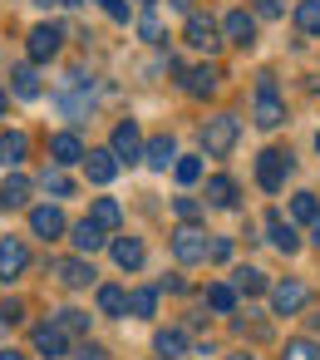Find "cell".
Wrapping results in <instances>:
<instances>
[{
  "instance_id": "1",
  "label": "cell",
  "mask_w": 320,
  "mask_h": 360,
  "mask_svg": "<svg viewBox=\"0 0 320 360\" xmlns=\"http://www.w3.org/2000/svg\"><path fill=\"white\" fill-rule=\"evenodd\" d=\"M236 139H241V119L236 114H217V119L202 124V153L207 158H227L236 148Z\"/></svg>"
},
{
  "instance_id": "2",
  "label": "cell",
  "mask_w": 320,
  "mask_h": 360,
  "mask_svg": "<svg viewBox=\"0 0 320 360\" xmlns=\"http://www.w3.org/2000/svg\"><path fill=\"white\" fill-rule=\"evenodd\" d=\"M256 129H281L286 124V104L276 89V75H256V109H251Z\"/></svg>"
},
{
  "instance_id": "3",
  "label": "cell",
  "mask_w": 320,
  "mask_h": 360,
  "mask_svg": "<svg viewBox=\"0 0 320 360\" xmlns=\"http://www.w3.org/2000/svg\"><path fill=\"white\" fill-rule=\"evenodd\" d=\"M207 252H212V242H207V232H202L197 222H182V227L173 232V257H178L182 266H197V262H207Z\"/></svg>"
},
{
  "instance_id": "4",
  "label": "cell",
  "mask_w": 320,
  "mask_h": 360,
  "mask_svg": "<svg viewBox=\"0 0 320 360\" xmlns=\"http://www.w3.org/2000/svg\"><path fill=\"white\" fill-rule=\"evenodd\" d=\"M291 153H281V148H266L261 158H256V183H261V193H281L286 188V178H291Z\"/></svg>"
},
{
  "instance_id": "5",
  "label": "cell",
  "mask_w": 320,
  "mask_h": 360,
  "mask_svg": "<svg viewBox=\"0 0 320 360\" xmlns=\"http://www.w3.org/2000/svg\"><path fill=\"white\" fill-rule=\"evenodd\" d=\"M182 40L192 45V50H202V55H217V45H227L222 40V25L212 20V15H187V30H182Z\"/></svg>"
},
{
  "instance_id": "6",
  "label": "cell",
  "mask_w": 320,
  "mask_h": 360,
  "mask_svg": "<svg viewBox=\"0 0 320 360\" xmlns=\"http://www.w3.org/2000/svg\"><path fill=\"white\" fill-rule=\"evenodd\" d=\"M178 79H182V94H192V99H207V94L222 89V70H217V65H192V70H182Z\"/></svg>"
},
{
  "instance_id": "7",
  "label": "cell",
  "mask_w": 320,
  "mask_h": 360,
  "mask_svg": "<svg viewBox=\"0 0 320 360\" xmlns=\"http://www.w3.org/2000/svg\"><path fill=\"white\" fill-rule=\"evenodd\" d=\"M305 301H310V291H305V281H295V276H286V281L271 286V311H276V316H295Z\"/></svg>"
},
{
  "instance_id": "8",
  "label": "cell",
  "mask_w": 320,
  "mask_h": 360,
  "mask_svg": "<svg viewBox=\"0 0 320 360\" xmlns=\"http://www.w3.org/2000/svg\"><path fill=\"white\" fill-rule=\"evenodd\" d=\"M222 40L251 50V45H256V15H246V11H227V15H222Z\"/></svg>"
},
{
  "instance_id": "9",
  "label": "cell",
  "mask_w": 320,
  "mask_h": 360,
  "mask_svg": "<svg viewBox=\"0 0 320 360\" xmlns=\"http://www.w3.org/2000/svg\"><path fill=\"white\" fill-rule=\"evenodd\" d=\"M60 50H65V25H35V30H30V60H35V65L55 60Z\"/></svg>"
},
{
  "instance_id": "10",
  "label": "cell",
  "mask_w": 320,
  "mask_h": 360,
  "mask_svg": "<svg viewBox=\"0 0 320 360\" xmlns=\"http://www.w3.org/2000/svg\"><path fill=\"white\" fill-rule=\"evenodd\" d=\"M109 148L119 153V163H138V158H143V134H138V124H133V119H124V124L114 129Z\"/></svg>"
},
{
  "instance_id": "11",
  "label": "cell",
  "mask_w": 320,
  "mask_h": 360,
  "mask_svg": "<svg viewBox=\"0 0 320 360\" xmlns=\"http://www.w3.org/2000/svg\"><path fill=\"white\" fill-rule=\"evenodd\" d=\"M30 232L45 237V242H55V237L69 232V222H65V212H60L55 202H45V207H30Z\"/></svg>"
},
{
  "instance_id": "12",
  "label": "cell",
  "mask_w": 320,
  "mask_h": 360,
  "mask_svg": "<svg viewBox=\"0 0 320 360\" xmlns=\"http://www.w3.org/2000/svg\"><path fill=\"white\" fill-rule=\"evenodd\" d=\"M25 266H30V247L20 237H6L0 242V281H15Z\"/></svg>"
},
{
  "instance_id": "13",
  "label": "cell",
  "mask_w": 320,
  "mask_h": 360,
  "mask_svg": "<svg viewBox=\"0 0 320 360\" xmlns=\"http://www.w3.org/2000/svg\"><path fill=\"white\" fill-rule=\"evenodd\" d=\"M84 168H89V183H99V188H109L114 178H119V153L114 148H89V158H84Z\"/></svg>"
},
{
  "instance_id": "14",
  "label": "cell",
  "mask_w": 320,
  "mask_h": 360,
  "mask_svg": "<svg viewBox=\"0 0 320 360\" xmlns=\"http://www.w3.org/2000/svg\"><path fill=\"white\" fill-rule=\"evenodd\" d=\"M266 237H271V247L286 252V257L300 252V232H295V222H286L281 212H266Z\"/></svg>"
},
{
  "instance_id": "15",
  "label": "cell",
  "mask_w": 320,
  "mask_h": 360,
  "mask_svg": "<svg viewBox=\"0 0 320 360\" xmlns=\"http://www.w3.org/2000/svg\"><path fill=\"white\" fill-rule=\"evenodd\" d=\"M55 266V276L69 286V291H84V286H94V266L84 262V257H65V262H50Z\"/></svg>"
},
{
  "instance_id": "16",
  "label": "cell",
  "mask_w": 320,
  "mask_h": 360,
  "mask_svg": "<svg viewBox=\"0 0 320 360\" xmlns=\"http://www.w3.org/2000/svg\"><path fill=\"white\" fill-rule=\"evenodd\" d=\"M30 345H35L45 360H60V355L69 350V335H65V330L50 321V326H35V330H30Z\"/></svg>"
},
{
  "instance_id": "17",
  "label": "cell",
  "mask_w": 320,
  "mask_h": 360,
  "mask_svg": "<svg viewBox=\"0 0 320 360\" xmlns=\"http://www.w3.org/2000/svg\"><path fill=\"white\" fill-rule=\"evenodd\" d=\"M50 158H55V168H69V163H84L89 153H84L79 134H55L50 139Z\"/></svg>"
},
{
  "instance_id": "18",
  "label": "cell",
  "mask_w": 320,
  "mask_h": 360,
  "mask_svg": "<svg viewBox=\"0 0 320 360\" xmlns=\"http://www.w3.org/2000/svg\"><path fill=\"white\" fill-rule=\"evenodd\" d=\"M143 163L158 168V173H168V163H178V143H173V134L148 139V143H143Z\"/></svg>"
},
{
  "instance_id": "19",
  "label": "cell",
  "mask_w": 320,
  "mask_h": 360,
  "mask_svg": "<svg viewBox=\"0 0 320 360\" xmlns=\"http://www.w3.org/2000/svg\"><path fill=\"white\" fill-rule=\"evenodd\" d=\"M236 198H241V188H236V178H227V173H217V178H207V202H212V207H222V212H232V207H236Z\"/></svg>"
},
{
  "instance_id": "20",
  "label": "cell",
  "mask_w": 320,
  "mask_h": 360,
  "mask_svg": "<svg viewBox=\"0 0 320 360\" xmlns=\"http://www.w3.org/2000/svg\"><path fill=\"white\" fill-rule=\"evenodd\" d=\"M69 242H74V252H79V257H94V252L104 247V227L84 217V222H74V227H69Z\"/></svg>"
},
{
  "instance_id": "21",
  "label": "cell",
  "mask_w": 320,
  "mask_h": 360,
  "mask_svg": "<svg viewBox=\"0 0 320 360\" xmlns=\"http://www.w3.org/2000/svg\"><path fill=\"white\" fill-rule=\"evenodd\" d=\"M25 153H30V134H20V129L0 134V163H6V168H20Z\"/></svg>"
},
{
  "instance_id": "22",
  "label": "cell",
  "mask_w": 320,
  "mask_h": 360,
  "mask_svg": "<svg viewBox=\"0 0 320 360\" xmlns=\"http://www.w3.org/2000/svg\"><path fill=\"white\" fill-rule=\"evenodd\" d=\"M11 94H15V99H40V75H35V60L11 70Z\"/></svg>"
},
{
  "instance_id": "23",
  "label": "cell",
  "mask_w": 320,
  "mask_h": 360,
  "mask_svg": "<svg viewBox=\"0 0 320 360\" xmlns=\"http://www.w3.org/2000/svg\"><path fill=\"white\" fill-rule=\"evenodd\" d=\"M114 262H119L124 271H138V266L148 262V247H143L138 237H119V242H114Z\"/></svg>"
},
{
  "instance_id": "24",
  "label": "cell",
  "mask_w": 320,
  "mask_h": 360,
  "mask_svg": "<svg viewBox=\"0 0 320 360\" xmlns=\"http://www.w3.org/2000/svg\"><path fill=\"white\" fill-rule=\"evenodd\" d=\"M232 286H236V296H261V291H271V281H266L261 266H236V271H232Z\"/></svg>"
},
{
  "instance_id": "25",
  "label": "cell",
  "mask_w": 320,
  "mask_h": 360,
  "mask_svg": "<svg viewBox=\"0 0 320 360\" xmlns=\"http://www.w3.org/2000/svg\"><path fill=\"white\" fill-rule=\"evenodd\" d=\"M207 311L232 316V311H236V286H232V281H212V286H207Z\"/></svg>"
},
{
  "instance_id": "26",
  "label": "cell",
  "mask_w": 320,
  "mask_h": 360,
  "mask_svg": "<svg viewBox=\"0 0 320 360\" xmlns=\"http://www.w3.org/2000/svg\"><path fill=\"white\" fill-rule=\"evenodd\" d=\"M25 202H30V178L11 173L6 183H0V207H25Z\"/></svg>"
},
{
  "instance_id": "27",
  "label": "cell",
  "mask_w": 320,
  "mask_h": 360,
  "mask_svg": "<svg viewBox=\"0 0 320 360\" xmlns=\"http://www.w3.org/2000/svg\"><path fill=\"white\" fill-rule=\"evenodd\" d=\"M153 345H158V355H163V360H173V355H187V330L168 326V330H158V335H153Z\"/></svg>"
},
{
  "instance_id": "28",
  "label": "cell",
  "mask_w": 320,
  "mask_h": 360,
  "mask_svg": "<svg viewBox=\"0 0 320 360\" xmlns=\"http://www.w3.org/2000/svg\"><path fill=\"white\" fill-rule=\"evenodd\" d=\"M89 222H99L104 232H114V227L124 222V212H119V202H114V198H94V207H89Z\"/></svg>"
},
{
  "instance_id": "29",
  "label": "cell",
  "mask_w": 320,
  "mask_h": 360,
  "mask_svg": "<svg viewBox=\"0 0 320 360\" xmlns=\"http://www.w3.org/2000/svg\"><path fill=\"white\" fill-rule=\"evenodd\" d=\"M153 311H158V286H138V291H128V316L148 321Z\"/></svg>"
},
{
  "instance_id": "30",
  "label": "cell",
  "mask_w": 320,
  "mask_h": 360,
  "mask_svg": "<svg viewBox=\"0 0 320 360\" xmlns=\"http://www.w3.org/2000/svg\"><path fill=\"white\" fill-rule=\"evenodd\" d=\"M55 326H60L65 335H89V311H79V306H65V311H55Z\"/></svg>"
},
{
  "instance_id": "31",
  "label": "cell",
  "mask_w": 320,
  "mask_h": 360,
  "mask_svg": "<svg viewBox=\"0 0 320 360\" xmlns=\"http://www.w3.org/2000/svg\"><path fill=\"white\" fill-rule=\"evenodd\" d=\"M295 30L300 35H320V0H300V6H295Z\"/></svg>"
},
{
  "instance_id": "32",
  "label": "cell",
  "mask_w": 320,
  "mask_h": 360,
  "mask_svg": "<svg viewBox=\"0 0 320 360\" xmlns=\"http://www.w3.org/2000/svg\"><path fill=\"white\" fill-rule=\"evenodd\" d=\"M40 188L55 193V198H74V178H69L65 168H45V173H40Z\"/></svg>"
},
{
  "instance_id": "33",
  "label": "cell",
  "mask_w": 320,
  "mask_h": 360,
  "mask_svg": "<svg viewBox=\"0 0 320 360\" xmlns=\"http://www.w3.org/2000/svg\"><path fill=\"white\" fill-rule=\"evenodd\" d=\"M99 311L104 316H128V291L124 286H99Z\"/></svg>"
},
{
  "instance_id": "34",
  "label": "cell",
  "mask_w": 320,
  "mask_h": 360,
  "mask_svg": "<svg viewBox=\"0 0 320 360\" xmlns=\"http://www.w3.org/2000/svg\"><path fill=\"white\" fill-rule=\"evenodd\" d=\"M173 178H178L182 188H192V183L202 178V158H197V153H182V158L173 163Z\"/></svg>"
},
{
  "instance_id": "35",
  "label": "cell",
  "mask_w": 320,
  "mask_h": 360,
  "mask_svg": "<svg viewBox=\"0 0 320 360\" xmlns=\"http://www.w3.org/2000/svg\"><path fill=\"white\" fill-rule=\"evenodd\" d=\"M281 360H320V340L295 335V340H286V355H281Z\"/></svg>"
},
{
  "instance_id": "36",
  "label": "cell",
  "mask_w": 320,
  "mask_h": 360,
  "mask_svg": "<svg viewBox=\"0 0 320 360\" xmlns=\"http://www.w3.org/2000/svg\"><path fill=\"white\" fill-rule=\"evenodd\" d=\"M138 40H143V45H163V20H158V11H143V15H138Z\"/></svg>"
},
{
  "instance_id": "37",
  "label": "cell",
  "mask_w": 320,
  "mask_h": 360,
  "mask_svg": "<svg viewBox=\"0 0 320 360\" xmlns=\"http://www.w3.org/2000/svg\"><path fill=\"white\" fill-rule=\"evenodd\" d=\"M291 217H295V222H315V217H320L315 193H295V198H291Z\"/></svg>"
},
{
  "instance_id": "38",
  "label": "cell",
  "mask_w": 320,
  "mask_h": 360,
  "mask_svg": "<svg viewBox=\"0 0 320 360\" xmlns=\"http://www.w3.org/2000/svg\"><path fill=\"white\" fill-rule=\"evenodd\" d=\"M173 207H178V217H182V222H197V217H202V202H197V198H178Z\"/></svg>"
},
{
  "instance_id": "39",
  "label": "cell",
  "mask_w": 320,
  "mask_h": 360,
  "mask_svg": "<svg viewBox=\"0 0 320 360\" xmlns=\"http://www.w3.org/2000/svg\"><path fill=\"white\" fill-rule=\"evenodd\" d=\"M256 15L261 20H281L286 15V0H256Z\"/></svg>"
},
{
  "instance_id": "40",
  "label": "cell",
  "mask_w": 320,
  "mask_h": 360,
  "mask_svg": "<svg viewBox=\"0 0 320 360\" xmlns=\"http://www.w3.org/2000/svg\"><path fill=\"white\" fill-rule=\"evenodd\" d=\"M99 6H104V15H109V20L128 25V0H99Z\"/></svg>"
},
{
  "instance_id": "41",
  "label": "cell",
  "mask_w": 320,
  "mask_h": 360,
  "mask_svg": "<svg viewBox=\"0 0 320 360\" xmlns=\"http://www.w3.org/2000/svg\"><path fill=\"white\" fill-rule=\"evenodd\" d=\"M207 262H232V237H212V252Z\"/></svg>"
},
{
  "instance_id": "42",
  "label": "cell",
  "mask_w": 320,
  "mask_h": 360,
  "mask_svg": "<svg viewBox=\"0 0 320 360\" xmlns=\"http://www.w3.org/2000/svg\"><path fill=\"white\" fill-rule=\"evenodd\" d=\"M0 321H6V326H20V321H25V306H20V301H6V306H0Z\"/></svg>"
},
{
  "instance_id": "43",
  "label": "cell",
  "mask_w": 320,
  "mask_h": 360,
  "mask_svg": "<svg viewBox=\"0 0 320 360\" xmlns=\"http://www.w3.org/2000/svg\"><path fill=\"white\" fill-rule=\"evenodd\" d=\"M79 360H109V350H104V345H89V340H84V345H79Z\"/></svg>"
},
{
  "instance_id": "44",
  "label": "cell",
  "mask_w": 320,
  "mask_h": 360,
  "mask_svg": "<svg viewBox=\"0 0 320 360\" xmlns=\"http://www.w3.org/2000/svg\"><path fill=\"white\" fill-rule=\"evenodd\" d=\"M158 291H173V296H178V291H187V281H182V276H168V281H163Z\"/></svg>"
},
{
  "instance_id": "45",
  "label": "cell",
  "mask_w": 320,
  "mask_h": 360,
  "mask_svg": "<svg viewBox=\"0 0 320 360\" xmlns=\"http://www.w3.org/2000/svg\"><path fill=\"white\" fill-rule=\"evenodd\" d=\"M310 242H315V247H320V217H315V222H310Z\"/></svg>"
},
{
  "instance_id": "46",
  "label": "cell",
  "mask_w": 320,
  "mask_h": 360,
  "mask_svg": "<svg viewBox=\"0 0 320 360\" xmlns=\"http://www.w3.org/2000/svg\"><path fill=\"white\" fill-rule=\"evenodd\" d=\"M0 360H25V355L20 350H0Z\"/></svg>"
},
{
  "instance_id": "47",
  "label": "cell",
  "mask_w": 320,
  "mask_h": 360,
  "mask_svg": "<svg viewBox=\"0 0 320 360\" xmlns=\"http://www.w3.org/2000/svg\"><path fill=\"white\" fill-rule=\"evenodd\" d=\"M6 109H11V99H6V89H0V119H6Z\"/></svg>"
},
{
  "instance_id": "48",
  "label": "cell",
  "mask_w": 320,
  "mask_h": 360,
  "mask_svg": "<svg viewBox=\"0 0 320 360\" xmlns=\"http://www.w3.org/2000/svg\"><path fill=\"white\" fill-rule=\"evenodd\" d=\"M232 360H256V355H251V350H241V355H232Z\"/></svg>"
},
{
  "instance_id": "49",
  "label": "cell",
  "mask_w": 320,
  "mask_h": 360,
  "mask_svg": "<svg viewBox=\"0 0 320 360\" xmlns=\"http://www.w3.org/2000/svg\"><path fill=\"white\" fill-rule=\"evenodd\" d=\"M35 6H60V0H35Z\"/></svg>"
},
{
  "instance_id": "50",
  "label": "cell",
  "mask_w": 320,
  "mask_h": 360,
  "mask_svg": "<svg viewBox=\"0 0 320 360\" xmlns=\"http://www.w3.org/2000/svg\"><path fill=\"white\" fill-rule=\"evenodd\" d=\"M60 6H84V0H60Z\"/></svg>"
},
{
  "instance_id": "51",
  "label": "cell",
  "mask_w": 320,
  "mask_h": 360,
  "mask_svg": "<svg viewBox=\"0 0 320 360\" xmlns=\"http://www.w3.org/2000/svg\"><path fill=\"white\" fill-rule=\"evenodd\" d=\"M315 148H320V134H315Z\"/></svg>"
},
{
  "instance_id": "52",
  "label": "cell",
  "mask_w": 320,
  "mask_h": 360,
  "mask_svg": "<svg viewBox=\"0 0 320 360\" xmlns=\"http://www.w3.org/2000/svg\"><path fill=\"white\" fill-rule=\"evenodd\" d=\"M0 330H6V321H0Z\"/></svg>"
}]
</instances>
